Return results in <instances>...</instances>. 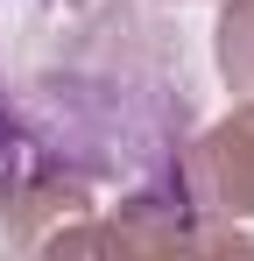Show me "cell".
<instances>
[{
	"label": "cell",
	"instance_id": "1",
	"mask_svg": "<svg viewBox=\"0 0 254 261\" xmlns=\"http://www.w3.org/2000/svg\"><path fill=\"white\" fill-rule=\"evenodd\" d=\"M191 113H198V99H191L184 64L156 71V78H134V71H64V78H42L21 99L29 155L85 176L92 191L99 184L134 191V184L184 176Z\"/></svg>",
	"mask_w": 254,
	"mask_h": 261
},
{
	"label": "cell",
	"instance_id": "2",
	"mask_svg": "<svg viewBox=\"0 0 254 261\" xmlns=\"http://www.w3.org/2000/svg\"><path fill=\"white\" fill-rule=\"evenodd\" d=\"M184 184H191L198 212L219 219V226L254 219V99L233 106L198 141H184Z\"/></svg>",
	"mask_w": 254,
	"mask_h": 261
},
{
	"label": "cell",
	"instance_id": "3",
	"mask_svg": "<svg viewBox=\"0 0 254 261\" xmlns=\"http://www.w3.org/2000/svg\"><path fill=\"white\" fill-rule=\"evenodd\" d=\"M212 49H219V71H226V85L254 99V0H226V7H219Z\"/></svg>",
	"mask_w": 254,
	"mask_h": 261
},
{
	"label": "cell",
	"instance_id": "4",
	"mask_svg": "<svg viewBox=\"0 0 254 261\" xmlns=\"http://www.w3.org/2000/svg\"><path fill=\"white\" fill-rule=\"evenodd\" d=\"M71 7H85V14H92V0H71Z\"/></svg>",
	"mask_w": 254,
	"mask_h": 261
}]
</instances>
